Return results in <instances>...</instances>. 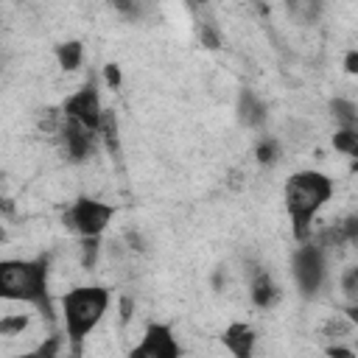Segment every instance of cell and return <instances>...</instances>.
I'll return each mask as SVG.
<instances>
[{
  "label": "cell",
  "mask_w": 358,
  "mask_h": 358,
  "mask_svg": "<svg viewBox=\"0 0 358 358\" xmlns=\"http://www.w3.org/2000/svg\"><path fill=\"white\" fill-rule=\"evenodd\" d=\"M50 260L48 255H39L34 260H3L0 263V296L8 302H28L39 308L45 319H53V302L48 288Z\"/></svg>",
  "instance_id": "obj_2"
},
{
  "label": "cell",
  "mask_w": 358,
  "mask_h": 358,
  "mask_svg": "<svg viewBox=\"0 0 358 358\" xmlns=\"http://www.w3.org/2000/svg\"><path fill=\"white\" fill-rule=\"evenodd\" d=\"M358 352L355 350H350V347H344V344H330L327 347V358H355Z\"/></svg>",
  "instance_id": "obj_25"
},
{
  "label": "cell",
  "mask_w": 358,
  "mask_h": 358,
  "mask_svg": "<svg viewBox=\"0 0 358 358\" xmlns=\"http://www.w3.org/2000/svg\"><path fill=\"white\" fill-rule=\"evenodd\" d=\"M126 358H182V347L168 324H148Z\"/></svg>",
  "instance_id": "obj_7"
},
{
  "label": "cell",
  "mask_w": 358,
  "mask_h": 358,
  "mask_svg": "<svg viewBox=\"0 0 358 358\" xmlns=\"http://www.w3.org/2000/svg\"><path fill=\"white\" fill-rule=\"evenodd\" d=\"M103 81H106V84H109L112 90H117V87L123 84L120 67H117V64H112V62H109V64H103Z\"/></svg>",
  "instance_id": "obj_24"
},
{
  "label": "cell",
  "mask_w": 358,
  "mask_h": 358,
  "mask_svg": "<svg viewBox=\"0 0 358 358\" xmlns=\"http://www.w3.org/2000/svg\"><path fill=\"white\" fill-rule=\"evenodd\" d=\"M109 288L103 285H76L62 294V319L67 330L70 358H81L87 336L101 324L103 313L109 310Z\"/></svg>",
  "instance_id": "obj_3"
},
{
  "label": "cell",
  "mask_w": 358,
  "mask_h": 358,
  "mask_svg": "<svg viewBox=\"0 0 358 358\" xmlns=\"http://www.w3.org/2000/svg\"><path fill=\"white\" fill-rule=\"evenodd\" d=\"M324 266H327V263H324V246L316 243L313 238L305 241V243L294 252V257H291V271H294V282H296V288H299L302 296L319 294V288H322V282H324V274H327Z\"/></svg>",
  "instance_id": "obj_5"
},
{
  "label": "cell",
  "mask_w": 358,
  "mask_h": 358,
  "mask_svg": "<svg viewBox=\"0 0 358 358\" xmlns=\"http://www.w3.org/2000/svg\"><path fill=\"white\" fill-rule=\"evenodd\" d=\"M25 327H28V316H25V313H6V316L0 319V336H6V338L22 336Z\"/></svg>",
  "instance_id": "obj_17"
},
{
  "label": "cell",
  "mask_w": 358,
  "mask_h": 358,
  "mask_svg": "<svg viewBox=\"0 0 358 358\" xmlns=\"http://www.w3.org/2000/svg\"><path fill=\"white\" fill-rule=\"evenodd\" d=\"M252 302L257 305V308H263V310H268V308H274L277 305V299H280V288H277V282L271 280V274L268 271H257L255 277H252Z\"/></svg>",
  "instance_id": "obj_10"
},
{
  "label": "cell",
  "mask_w": 358,
  "mask_h": 358,
  "mask_svg": "<svg viewBox=\"0 0 358 358\" xmlns=\"http://www.w3.org/2000/svg\"><path fill=\"white\" fill-rule=\"evenodd\" d=\"M62 112L73 120H78L84 129H90L92 134H98L101 129V120H103V106H101V95H98V87L95 81L90 78L78 92H73L70 98H64L62 103Z\"/></svg>",
  "instance_id": "obj_6"
},
{
  "label": "cell",
  "mask_w": 358,
  "mask_h": 358,
  "mask_svg": "<svg viewBox=\"0 0 358 358\" xmlns=\"http://www.w3.org/2000/svg\"><path fill=\"white\" fill-rule=\"evenodd\" d=\"M131 319V299L129 296H123V302H120V322L126 324Z\"/></svg>",
  "instance_id": "obj_28"
},
{
  "label": "cell",
  "mask_w": 358,
  "mask_h": 358,
  "mask_svg": "<svg viewBox=\"0 0 358 358\" xmlns=\"http://www.w3.org/2000/svg\"><path fill=\"white\" fill-rule=\"evenodd\" d=\"M53 56H56V62H59V67H62V70L73 73V70H78V67H81V59H84V45H81L78 39L59 42V45L53 48Z\"/></svg>",
  "instance_id": "obj_11"
},
{
  "label": "cell",
  "mask_w": 358,
  "mask_h": 358,
  "mask_svg": "<svg viewBox=\"0 0 358 358\" xmlns=\"http://www.w3.org/2000/svg\"><path fill=\"white\" fill-rule=\"evenodd\" d=\"M255 157H257L260 165H274V162L280 159V143H277L274 137H263V140L257 143Z\"/></svg>",
  "instance_id": "obj_18"
},
{
  "label": "cell",
  "mask_w": 358,
  "mask_h": 358,
  "mask_svg": "<svg viewBox=\"0 0 358 358\" xmlns=\"http://www.w3.org/2000/svg\"><path fill=\"white\" fill-rule=\"evenodd\" d=\"M59 352H62V336L59 333H50L45 341H39L34 350H28V352H20V355H14V358H59Z\"/></svg>",
  "instance_id": "obj_15"
},
{
  "label": "cell",
  "mask_w": 358,
  "mask_h": 358,
  "mask_svg": "<svg viewBox=\"0 0 358 358\" xmlns=\"http://www.w3.org/2000/svg\"><path fill=\"white\" fill-rule=\"evenodd\" d=\"M330 112H333L338 129L358 131V103H352V101H347V98H333V101H330Z\"/></svg>",
  "instance_id": "obj_13"
},
{
  "label": "cell",
  "mask_w": 358,
  "mask_h": 358,
  "mask_svg": "<svg viewBox=\"0 0 358 358\" xmlns=\"http://www.w3.org/2000/svg\"><path fill=\"white\" fill-rule=\"evenodd\" d=\"M255 341H257V336H255V330H252L246 322H232V324L221 333V344L229 350L232 358H252Z\"/></svg>",
  "instance_id": "obj_9"
},
{
  "label": "cell",
  "mask_w": 358,
  "mask_h": 358,
  "mask_svg": "<svg viewBox=\"0 0 358 358\" xmlns=\"http://www.w3.org/2000/svg\"><path fill=\"white\" fill-rule=\"evenodd\" d=\"M59 140H62V148H64V157L70 162H84L92 157L95 151V134L90 129H84L78 120L67 117L62 120V129H59Z\"/></svg>",
  "instance_id": "obj_8"
},
{
  "label": "cell",
  "mask_w": 358,
  "mask_h": 358,
  "mask_svg": "<svg viewBox=\"0 0 358 358\" xmlns=\"http://www.w3.org/2000/svg\"><path fill=\"white\" fill-rule=\"evenodd\" d=\"M98 249H101V238H84L81 241V266L92 268L98 260Z\"/></svg>",
  "instance_id": "obj_20"
},
{
  "label": "cell",
  "mask_w": 358,
  "mask_h": 358,
  "mask_svg": "<svg viewBox=\"0 0 358 358\" xmlns=\"http://www.w3.org/2000/svg\"><path fill=\"white\" fill-rule=\"evenodd\" d=\"M344 316L350 319V324H352V327H358V302L347 305V308H344Z\"/></svg>",
  "instance_id": "obj_29"
},
{
  "label": "cell",
  "mask_w": 358,
  "mask_h": 358,
  "mask_svg": "<svg viewBox=\"0 0 358 358\" xmlns=\"http://www.w3.org/2000/svg\"><path fill=\"white\" fill-rule=\"evenodd\" d=\"M352 350H355V352H358V338H355V347H352Z\"/></svg>",
  "instance_id": "obj_30"
},
{
  "label": "cell",
  "mask_w": 358,
  "mask_h": 358,
  "mask_svg": "<svg viewBox=\"0 0 358 358\" xmlns=\"http://www.w3.org/2000/svg\"><path fill=\"white\" fill-rule=\"evenodd\" d=\"M126 243H129V249H134V252H143V249H145V246H143L140 232H134V229H129V232H126Z\"/></svg>",
  "instance_id": "obj_27"
},
{
  "label": "cell",
  "mask_w": 358,
  "mask_h": 358,
  "mask_svg": "<svg viewBox=\"0 0 358 358\" xmlns=\"http://www.w3.org/2000/svg\"><path fill=\"white\" fill-rule=\"evenodd\" d=\"M338 285H341V294L352 302H358V266H347L338 277Z\"/></svg>",
  "instance_id": "obj_19"
},
{
  "label": "cell",
  "mask_w": 358,
  "mask_h": 358,
  "mask_svg": "<svg viewBox=\"0 0 358 358\" xmlns=\"http://www.w3.org/2000/svg\"><path fill=\"white\" fill-rule=\"evenodd\" d=\"M350 319L344 316V319H330L327 322V327H324V336H330V338H344L347 333H350Z\"/></svg>",
  "instance_id": "obj_23"
},
{
  "label": "cell",
  "mask_w": 358,
  "mask_h": 358,
  "mask_svg": "<svg viewBox=\"0 0 358 358\" xmlns=\"http://www.w3.org/2000/svg\"><path fill=\"white\" fill-rule=\"evenodd\" d=\"M333 196V179L322 171H296L285 179L282 201L291 218V232L299 243L310 241L313 218Z\"/></svg>",
  "instance_id": "obj_1"
},
{
  "label": "cell",
  "mask_w": 358,
  "mask_h": 358,
  "mask_svg": "<svg viewBox=\"0 0 358 358\" xmlns=\"http://www.w3.org/2000/svg\"><path fill=\"white\" fill-rule=\"evenodd\" d=\"M238 112H241V120L246 126H260L266 120V106L255 98V92L243 90L241 92V101H238Z\"/></svg>",
  "instance_id": "obj_12"
},
{
  "label": "cell",
  "mask_w": 358,
  "mask_h": 358,
  "mask_svg": "<svg viewBox=\"0 0 358 358\" xmlns=\"http://www.w3.org/2000/svg\"><path fill=\"white\" fill-rule=\"evenodd\" d=\"M344 70L358 78V50H347V56H344Z\"/></svg>",
  "instance_id": "obj_26"
},
{
  "label": "cell",
  "mask_w": 358,
  "mask_h": 358,
  "mask_svg": "<svg viewBox=\"0 0 358 358\" xmlns=\"http://www.w3.org/2000/svg\"><path fill=\"white\" fill-rule=\"evenodd\" d=\"M199 39H201V45L210 48V50L221 48V36H218V31H215L213 22H201V25H199Z\"/></svg>",
  "instance_id": "obj_22"
},
{
  "label": "cell",
  "mask_w": 358,
  "mask_h": 358,
  "mask_svg": "<svg viewBox=\"0 0 358 358\" xmlns=\"http://www.w3.org/2000/svg\"><path fill=\"white\" fill-rule=\"evenodd\" d=\"M338 229H341V238H344V243H350V246H358V213H352V215L341 218V221H338Z\"/></svg>",
  "instance_id": "obj_21"
},
{
  "label": "cell",
  "mask_w": 358,
  "mask_h": 358,
  "mask_svg": "<svg viewBox=\"0 0 358 358\" xmlns=\"http://www.w3.org/2000/svg\"><path fill=\"white\" fill-rule=\"evenodd\" d=\"M333 148L358 159V131H350V129H336L333 134Z\"/></svg>",
  "instance_id": "obj_16"
},
{
  "label": "cell",
  "mask_w": 358,
  "mask_h": 358,
  "mask_svg": "<svg viewBox=\"0 0 358 358\" xmlns=\"http://www.w3.org/2000/svg\"><path fill=\"white\" fill-rule=\"evenodd\" d=\"M115 218V207L109 201L92 199V196H78L67 213H64V227L78 232L81 238H101V232L109 227V221Z\"/></svg>",
  "instance_id": "obj_4"
},
{
  "label": "cell",
  "mask_w": 358,
  "mask_h": 358,
  "mask_svg": "<svg viewBox=\"0 0 358 358\" xmlns=\"http://www.w3.org/2000/svg\"><path fill=\"white\" fill-rule=\"evenodd\" d=\"M98 137L103 140V145L117 154V145H120V137H117V115L112 109L103 112V120H101V129H98Z\"/></svg>",
  "instance_id": "obj_14"
}]
</instances>
